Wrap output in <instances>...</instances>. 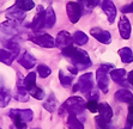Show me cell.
Listing matches in <instances>:
<instances>
[{
  "instance_id": "38",
  "label": "cell",
  "mask_w": 133,
  "mask_h": 129,
  "mask_svg": "<svg viewBox=\"0 0 133 129\" xmlns=\"http://www.w3.org/2000/svg\"><path fill=\"white\" fill-rule=\"evenodd\" d=\"M4 90V79L0 77V92Z\"/></svg>"
},
{
  "instance_id": "40",
  "label": "cell",
  "mask_w": 133,
  "mask_h": 129,
  "mask_svg": "<svg viewBox=\"0 0 133 129\" xmlns=\"http://www.w3.org/2000/svg\"><path fill=\"white\" fill-rule=\"evenodd\" d=\"M11 129H19V128H17V127H15V126H11Z\"/></svg>"
},
{
  "instance_id": "24",
  "label": "cell",
  "mask_w": 133,
  "mask_h": 129,
  "mask_svg": "<svg viewBox=\"0 0 133 129\" xmlns=\"http://www.w3.org/2000/svg\"><path fill=\"white\" fill-rule=\"evenodd\" d=\"M43 108L47 111H49V112H54V110L56 109V98L53 93H50L48 96V98L43 103Z\"/></svg>"
},
{
  "instance_id": "2",
  "label": "cell",
  "mask_w": 133,
  "mask_h": 129,
  "mask_svg": "<svg viewBox=\"0 0 133 129\" xmlns=\"http://www.w3.org/2000/svg\"><path fill=\"white\" fill-rule=\"evenodd\" d=\"M9 116L13 122V126L19 129H26V123L34 118L31 109H11Z\"/></svg>"
},
{
  "instance_id": "12",
  "label": "cell",
  "mask_w": 133,
  "mask_h": 129,
  "mask_svg": "<svg viewBox=\"0 0 133 129\" xmlns=\"http://www.w3.org/2000/svg\"><path fill=\"white\" fill-rule=\"evenodd\" d=\"M90 34L92 35L94 38H96L98 42L109 44L111 42V35L107 30H103L101 28H92L90 30Z\"/></svg>"
},
{
  "instance_id": "13",
  "label": "cell",
  "mask_w": 133,
  "mask_h": 129,
  "mask_svg": "<svg viewBox=\"0 0 133 129\" xmlns=\"http://www.w3.org/2000/svg\"><path fill=\"white\" fill-rule=\"evenodd\" d=\"M101 6H102V10L104 11V13L107 15L108 22L110 24H113L115 20V17H116V7L113 4V1L111 0H103L101 3Z\"/></svg>"
},
{
  "instance_id": "26",
  "label": "cell",
  "mask_w": 133,
  "mask_h": 129,
  "mask_svg": "<svg viewBox=\"0 0 133 129\" xmlns=\"http://www.w3.org/2000/svg\"><path fill=\"white\" fill-rule=\"evenodd\" d=\"M73 77H74L73 74H67L62 71V69L59 71V80H60V83H61V85L65 86V87H68L72 84Z\"/></svg>"
},
{
  "instance_id": "36",
  "label": "cell",
  "mask_w": 133,
  "mask_h": 129,
  "mask_svg": "<svg viewBox=\"0 0 133 129\" xmlns=\"http://www.w3.org/2000/svg\"><path fill=\"white\" fill-rule=\"evenodd\" d=\"M122 13H133V3H131L130 5H126L121 9Z\"/></svg>"
},
{
  "instance_id": "17",
  "label": "cell",
  "mask_w": 133,
  "mask_h": 129,
  "mask_svg": "<svg viewBox=\"0 0 133 129\" xmlns=\"http://www.w3.org/2000/svg\"><path fill=\"white\" fill-rule=\"evenodd\" d=\"M115 99L119 102H122V103H132L133 101V95L131 91L126 89H121L118 90L115 92Z\"/></svg>"
},
{
  "instance_id": "3",
  "label": "cell",
  "mask_w": 133,
  "mask_h": 129,
  "mask_svg": "<svg viewBox=\"0 0 133 129\" xmlns=\"http://www.w3.org/2000/svg\"><path fill=\"white\" fill-rule=\"evenodd\" d=\"M87 108V103L82 97L78 96H72L67 101L62 104L61 109H60V115L65 114V112H70V114H82L84 112Z\"/></svg>"
},
{
  "instance_id": "31",
  "label": "cell",
  "mask_w": 133,
  "mask_h": 129,
  "mask_svg": "<svg viewBox=\"0 0 133 129\" xmlns=\"http://www.w3.org/2000/svg\"><path fill=\"white\" fill-rule=\"evenodd\" d=\"M50 73H52L50 68L48 67V66H46V64H38V66H37V74H38L42 79L49 77Z\"/></svg>"
},
{
  "instance_id": "30",
  "label": "cell",
  "mask_w": 133,
  "mask_h": 129,
  "mask_svg": "<svg viewBox=\"0 0 133 129\" xmlns=\"http://www.w3.org/2000/svg\"><path fill=\"white\" fill-rule=\"evenodd\" d=\"M29 95H30L31 97H34L35 99H37V101H42V99L44 98V92H43V90L40 89V87H37V86L32 87V89L29 91Z\"/></svg>"
},
{
  "instance_id": "37",
  "label": "cell",
  "mask_w": 133,
  "mask_h": 129,
  "mask_svg": "<svg viewBox=\"0 0 133 129\" xmlns=\"http://www.w3.org/2000/svg\"><path fill=\"white\" fill-rule=\"evenodd\" d=\"M128 81H130V84L133 86V71H131L130 73H128Z\"/></svg>"
},
{
  "instance_id": "10",
  "label": "cell",
  "mask_w": 133,
  "mask_h": 129,
  "mask_svg": "<svg viewBox=\"0 0 133 129\" xmlns=\"http://www.w3.org/2000/svg\"><path fill=\"white\" fill-rule=\"evenodd\" d=\"M5 16H6V18L10 19V20H15V22H18V23H22L25 19V11L21 10L19 7H17L15 5V6H11L9 10H6Z\"/></svg>"
},
{
  "instance_id": "16",
  "label": "cell",
  "mask_w": 133,
  "mask_h": 129,
  "mask_svg": "<svg viewBox=\"0 0 133 129\" xmlns=\"http://www.w3.org/2000/svg\"><path fill=\"white\" fill-rule=\"evenodd\" d=\"M98 112H99V116L102 117L103 120L105 122H110L111 117H113V110H111L110 105L108 103H101L98 105Z\"/></svg>"
},
{
  "instance_id": "14",
  "label": "cell",
  "mask_w": 133,
  "mask_h": 129,
  "mask_svg": "<svg viewBox=\"0 0 133 129\" xmlns=\"http://www.w3.org/2000/svg\"><path fill=\"white\" fill-rule=\"evenodd\" d=\"M18 62H19V64H22L24 68H26V69H31L32 67H35L36 59L31 55L30 53L24 52L18 56Z\"/></svg>"
},
{
  "instance_id": "5",
  "label": "cell",
  "mask_w": 133,
  "mask_h": 129,
  "mask_svg": "<svg viewBox=\"0 0 133 129\" xmlns=\"http://www.w3.org/2000/svg\"><path fill=\"white\" fill-rule=\"evenodd\" d=\"M113 68V64H102L96 71V79L98 84V89L103 93L108 92L109 89V80H108V72Z\"/></svg>"
},
{
  "instance_id": "22",
  "label": "cell",
  "mask_w": 133,
  "mask_h": 129,
  "mask_svg": "<svg viewBox=\"0 0 133 129\" xmlns=\"http://www.w3.org/2000/svg\"><path fill=\"white\" fill-rule=\"evenodd\" d=\"M67 126L70 129H84L83 123L77 118L76 114H70L67 118Z\"/></svg>"
},
{
  "instance_id": "18",
  "label": "cell",
  "mask_w": 133,
  "mask_h": 129,
  "mask_svg": "<svg viewBox=\"0 0 133 129\" xmlns=\"http://www.w3.org/2000/svg\"><path fill=\"white\" fill-rule=\"evenodd\" d=\"M125 77H126V71L124 68H119V69H113L110 72V78L113 81L119 84H122V85H127L126 83L124 81Z\"/></svg>"
},
{
  "instance_id": "7",
  "label": "cell",
  "mask_w": 133,
  "mask_h": 129,
  "mask_svg": "<svg viewBox=\"0 0 133 129\" xmlns=\"http://www.w3.org/2000/svg\"><path fill=\"white\" fill-rule=\"evenodd\" d=\"M29 40L31 42H34L35 44H37V46L43 47V48H54V47H56L54 38L48 34H43L40 35V36H30Z\"/></svg>"
},
{
  "instance_id": "1",
  "label": "cell",
  "mask_w": 133,
  "mask_h": 129,
  "mask_svg": "<svg viewBox=\"0 0 133 129\" xmlns=\"http://www.w3.org/2000/svg\"><path fill=\"white\" fill-rule=\"evenodd\" d=\"M62 55L73 63V66L79 69H85V68L91 66V60L85 50L81 49L76 46H70L65 49H62Z\"/></svg>"
},
{
  "instance_id": "29",
  "label": "cell",
  "mask_w": 133,
  "mask_h": 129,
  "mask_svg": "<svg viewBox=\"0 0 133 129\" xmlns=\"http://www.w3.org/2000/svg\"><path fill=\"white\" fill-rule=\"evenodd\" d=\"M11 99V93L7 90H3L0 92V108H6Z\"/></svg>"
},
{
  "instance_id": "15",
  "label": "cell",
  "mask_w": 133,
  "mask_h": 129,
  "mask_svg": "<svg viewBox=\"0 0 133 129\" xmlns=\"http://www.w3.org/2000/svg\"><path fill=\"white\" fill-rule=\"evenodd\" d=\"M119 31H120V35L124 40H128L131 37V24L127 17L122 16L119 20Z\"/></svg>"
},
{
  "instance_id": "8",
  "label": "cell",
  "mask_w": 133,
  "mask_h": 129,
  "mask_svg": "<svg viewBox=\"0 0 133 129\" xmlns=\"http://www.w3.org/2000/svg\"><path fill=\"white\" fill-rule=\"evenodd\" d=\"M0 32H3L4 35L7 36H15L19 32V28H18V22L15 20H6L0 23Z\"/></svg>"
},
{
  "instance_id": "21",
  "label": "cell",
  "mask_w": 133,
  "mask_h": 129,
  "mask_svg": "<svg viewBox=\"0 0 133 129\" xmlns=\"http://www.w3.org/2000/svg\"><path fill=\"white\" fill-rule=\"evenodd\" d=\"M119 56H120L121 61L125 62V63H131V62H133V53H132V50H131L130 48H127V47L121 48V49L119 50Z\"/></svg>"
},
{
  "instance_id": "28",
  "label": "cell",
  "mask_w": 133,
  "mask_h": 129,
  "mask_svg": "<svg viewBox=\"0 0 133 129\" xmlns=\"http://www.w3.org/2000/svg\"><path fill=\"white\" fill-rule=\"evenodd\" d=\"M24 86L26 87V90H28V92L30 91L32 87H35L36 86V74L34 73V72H31V73H29L26 77L24 78Z\"/></svg>"
},
{
  "instance_id": "35",
  "label": "cell",
  "mask_w": 133,
  "mask_h": 129,
  "mask_svg": "<svg viewBox=\"0 0 133 129\" xmlns=\"http://www.w3.org/2000/svg\"><path fill=\"white\" fill-rule=\"evenodd\" d=\"M98 3H99V0H85L83 5L85 7H88V9H94Z\"/></svg>"
},
{
  "instance_id": "4",
  "label": "cell",
  "mask_w": 133,
  "mask_h": 129,
  "mask_svg": "<svg viewBox=\"0 0 133 129\" xmlns=\"http://www.w3.org/2000/svg\"><path fill=\"white\" fill-rule=\"evenodd\" d=\"M92 90H94L92 73H85L83 75H81V78L78 79L77 84L73 87V91H81V92H83L87 96H89Z\"/></svg>"
},
{
  "instance_id": "32",
  "label": "cell",
  "mask_w": 133,
  "mask_h": 129,
  "mask_svg": "<svg viewBox=\"0 0 133 129\" xmlns=\"http://www.w3.org/2000/svg\"><path fill=\"white\" fill-rule=\"evenodd\" d=\"M6 49H9L10 52H12L16 56L19 55V44L15 41H9L6 43Z\"/></svg>"
},
{
  "instance_id": "42",
  "label": "cell",
  "mask_w": 133,
  "mask_h": 129,
  "mask_svg": "<svg viewBox=\"0 0 133 129\" xmlns=\"http://www.w3.org/2000/svg\"><path fill=\"white\" fill-rule=\"evenodd\" d=\"M32 129H40V128H32Z\"/></svg>"
},
{
  "instance_id": "20",
  "label": "cell",
  "mask_w": 133,
  "mask_h": 129,
  "mask_svg": "<svg viewBox=\"0 0 133 129\" xmlns=\"http://www.w3.org/2000/svg\"><path fill=\"white\" fill-rule=\"evenodd\" d=\"M17 56L9 49H0V62L5 64H11Z\"/></svg>"
},
{
  "instance_id": "34",
  "label": "cell",
  "mask_w": 133,
  "mask_h": 129,
  "mask_svg": "<svg viewBox=\"0 0 133 129\" xmlns=\"http://www.w3.org/2000/svg\"><path fill=\"white\" fill-rule=\"evenodd\" d=\"M127 123H128V126H133V103H130V105H128Z\"/></svg>"
},
{
  "instance_id": "27",
  "label": "cell",
  "mask_w": 133,
  "mask_h": 129,
  "mask_svg": "<svg viewBox=\"0 0 133 129\" xmlns=\"http://www.w3.org/2000/svg\"><path fill=\"white\" fill-rule=\"evenodd\" d=\"M89 37L87 36V34H84L83 31H76L73 35V42L77 46H84L85 43H88Z\"/></svg>"
},
{
  "instance_id": "6",
  "label": "cell",
  "mask_w": 133,
  "mask_h": 129,
  "mask_svg": "<svg viewBox=\"0 0 133 129\" xmlns=\"http://www.w3.org/2000/svg\"><path fill=\"white\" fill-rule=\"evenodd\" d=\"M66 12H67V17L71 23H77L82 17V12H83V7L79 3H74V1H70L66 5Z\"/></svg>"
},
{
  "instance_id": "39",
  "label": "cell",
  "mask_w": 133,
  "mask_h": 129,
  "mask_svg": "<svg viewBox=\"0 0 133 129\" xmlns=\"http://www.w3.org/2000/svg\"><path fill=\"white\" fill-rule=\"evenodd\" d=\"M77 1H78L79 4H81L82 6H83V4H84V1H85V0H77Z\"/></svg>"
},
{
  "instance_id": "11",
  "label": "cell",
  "mask_w": 133,
  "mask_h": 129,
  "mask_svg": "<svg viewBox=\"0 0 133 129\" xmlns=\"http://www.w3.org/2000/svg\"><path fill=\"white\" fill-rule=\"evenodd\" d=\"M72 42H73V36H71L67 31H60L59 34H58V36H56V40H55L56 47L60 48L61 50L70 46H72Z\"/></svg>"
},
{
  "instance_id": "19",
  "label": "cell",
  "mask_w": 133,
  "mask_h": 129,
  "mask_svg": "<svg viewBox=\"0 0 133 129\" xmlns=\"http://www.w3.org/2000/svg\"><path fill=\"white\" fill-rule=\"evenodd\" d=\"M28 90L26 87L24 86V83H18V86H17V93H16L15 98L17 101H21V102H26L29 99V96H28Z\"/></svg>"
},
{
  "instance_id": "41",
  "label": "cell",
  "mask_w": 133,
  "mask_h": 129,
  "mask_svg": "<svg viewBox=\"0 0 133 129\" xmlns=\"http://www.w3.org/2000/svg\"><path fill=\"white\" fill-rule=\"evenodd\" d=\"M124 129H131V126H127V127H125Z\"/></svg>"
},
{
  "instance_id": "33",
  "label": "cell",
  "mask_w": 133,
  "mask_h": 129,
  "mask_svg": "<svg viewBox=\"0 0 133 129\" xmlns=\"http://www.w3.org/2000/svg\"><path fill=\"white\" fill-rule=\"evenodd\" d=\"M87 109L90 112H97L98 111V104L95 99H89V102L87 103Z\"/></svg>"
},
{
  "instance_id": "25",
  "label": "cell",
  "mask_w": 133,
  "mask_h": 129,
  "mask_svg": "<svg viewBox=\"0 0 133 129\" xmlns=\"http://www.w3.org/2000/svg\"><path fill=\"white\" fill-rule=\"evenodd\" d=\"M16 6L23 11H31L35 7V3L32 0H16Z\"/></svg>"
},
{
  "instance_id": "23",
  "label": "cell",
  "mask_w": 133,
  "mask_h": 129,
  "mask_svg": "<svg viewBox=\"0 0 133 129\" xmlns=\"http://www.w3.org/2000/svg\"><path fill=\"white\" fill-rule=\"evenodd\" d=\"M56 22V17H55V12L53 7H48L46 10V28H53L54 24Z\"/></svg>"
},
{
  "instance_id": "9",
  "label": "cell",
  "mask_w": 133,
  "mask_h": 129,
  "mask_svg": "<svg viewBox=\"0 0 133 129\" xmlns=\"http://www.w3.org/2000/svg\"><path fill=\"white\" fill-rule=\"evenodd\" d=\"M44 25H46V12L42 9V6H38V12H37L36 17L34 18L30 26L35 32H38L44 28Z\"/></svg>"
}]
</instances>
